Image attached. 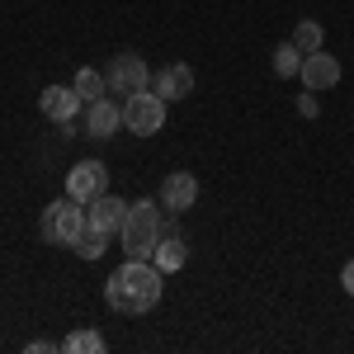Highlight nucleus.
I'll list each match as a JSON object with an SVG mask.
<instances>
[{"label":"nucleus","mask_w":354,"mask_h":354,"mask_svg":"<svg viewBox=\"0 0 354 354\" xmlns=\"http://www.w3.org/2000/svg\"><path fill=\"white\" fill-rule=\"evenodd\" d=\"M161 203H165V213H189L194 203H198V180H194L189 170H175V175H165Z\"/></svg>","instance_id":"obj_10"},{"label":"nucleus","mask_w":354,"mask_h":354,"mask_svg":"<svg viewBox=\"0 0 354 354\" xmlns=\"http://www.w3.org/2000/svg\"><path fill=\"white\" fill-rule=\"evenodd\" d=\"M85 203H76L71 194L66 198H57V203H48L43 208V241H53V245H76L81 241V232H85Z\"/></svg>","instance_id":"obj_3"},{"label":"nucleus","mask_w":354,"mask_h":354,"mask_svg":"<svg viewBox=\"0 0 354 354\" xmlns=\"http://www.w3.org/2000/svg\"><path fill=\"white\" fill-rule=\"evenodd\" d=\"M298 76H302L307 90H335V85H340V62L330 53H307Z\"/></svg>","instance_id":"obj_12"},{"label":"nucleus","mask_w":354,"mask_h":354,"mask_svg":"<svg viewBox=\"0 0 354 354\" xmlns=\"http://www.w3.org/2000/svg\"><path fill=\"white\" fill-rule=\"evenodd\" d=\"M151 90L161 95L165 104H175V100H185L194 90V71L185 66V62H170V66H161V71H151Z\"/></svg>","instance_id":"obj_11"},{"label":"nucleus","mask_w":354,"mask_h":354,"mask_svg":"<svg viewBox=\"0 0 354 354\" xmlns=\"http://www.w3.org/2000/svg\"><path fill=\"white\" fill-rule=\"evenodd\" d=\"M62 350L66 354H104V335L90 330V326H81V330H71V335L62 340Z\"/></svg>","instance_id":"obj_16"},{"label":"nucleus","mask_w":354,"mask_h":354,"mask_svg":"<svg viewBox=\"0 0 354 354\" xmlns=\"http://www.w3.org/2000/svg\"><path fill=\"white\" fill-rule=\"evenodd\" d=\"M85 218H90V227H100V232H109V236H118V227H123V218H128V198H113V194H100L95 203H85Z\"/></svg>","instance_id":"obj_13"},{"label":"nucleus","mask_w":354,"mask_h":354,"mask_svg":"<svg viewBox=\"0 0 354 354\" xmlns=\"http://www.w3.org/2000/svg\"><path fill=\"white\" fill-rule=\"evenodd\" d=\"M104 81H109V95H137V90H151V66L142 62L137 53H118L104 66Z\"/></svg>","instance_id":"obj_5"},{"label":"nucleus","mask_w":354,"mask_h":354,"mask_svg":"<svg viewBox=\"0 0 354 354\" xmlns=\"http://www.w3.org/2000/svg\"><path fill=\"white\" fill-rule=\"evenodd\" d=\"M298 109L307 113V118H312V113H317V95H302V100H298Z\"/></svg>","instance_id":"obj_20"},{"label":"nucleus","mask_w":354,"mask_h":354,"mask_svg":"<svg viewBox=\"0 0 354 354\" xmlns=\"http://www.w3.org/2000/svg\"><path fill=\"white\" fill-rule=\"evenodd\" d=\"M288 43H293L302 57H307V53H322V43H326V28L317 24V19H302V24L293 28V38H288Z\"/></svg>","instance_id":"obj_14"},{"label":"nucleus","mask_w":354,"mask_h":354,"mask_svg":"<svg viewBox=\"0 0 354 354\" xmlns=\"http://www.w3.org/2000/svg\"><path fill=\"white\" fill-rule=\"evenodd\" d=\"M274 71H279V76H298L302 71V53L293 43H279V48H274Z\"/></svg>","instance_id":"obj_18"},{"label":"nucleus","mask_w":354,"mask_h":354,"mask_svg":"<svg viewBox=\"0 0 354 354\" xmlns=\"http://www.w3.org/2000/svg\"><path fill=\"white\" fill-rule=\"evenodd\" d=\"M161 232H165L161 198H133V203H128V218L118 227V245H123L128 260H151Z\"/></svg>","instance_id":"obj_2"},{"label":"nucleus","mask_w":354,"mask_h":354,"mask_svg":"<svg viewBox=\"0 0 354 354\" xmlns=\"http://www.w3.org/2000/svg\"><path fill=\"white\" fill-rule=\"evenodd\" d=\"M123 128V104L113 100V95H100V100H90V109H85V133L90 137H113Z\"/></svg>","instance_id":"obj_8"},{"label":"nucleus","mask_w":354,"mask_h":354,"mask_svg":"<svg viewBox=\"0 0 354 354\" xmlns=\"http://www.w3.org/2000/svg\"><path fill=\"white\" fill-rule=\"evenodd\" d=\"M71 250H76V255H81V260H100V255H104V250H109V232H100V227H90V222H85L81 241L71 245Z\"/></svg>","instance_id":"obj_17"},{"label":"nucleus","mask_w":354,"mask_h":354,"mask_svg":"<svg viewBox=\"0 0 354 354\" xmlns=\"http://www.w3.org/2000/svg\"><path fill=\"white\" fill-rule=\"evenodd\" d=\"M123 128L133 137H156L165 128V100L156 90H137L123 100Z\"/></svg>","instance_id":"obj_4"},{"label":"nucleus","mask_w":354,"mask_h":354,"mask_svg":"<svg viewBox=\"0 0 354 354\" xmlns=\"http://www.w3.org/2000/svg\"><path fill=\"white\" fill-rule=\"evenodd\" d=\"M151 265H156L161 274H175V270L189 265V241H185L180 227H165L161 232V241H156V250H151Z\"/></svg>","instance_id":"obj_9"},{"label":"nucleus","mask_w":354,"mask_h":354,"mask_svg":"<svg viewBox=\"0 0 354 354\" xmlns=\"http://www.w3.org/2000/svg\"><path fill=\"white\" fill-rule=\"evenodd\" d=\"M165 293V274L151 265V260H128L123 255V265L109 274V283H104V298H109L113 312H123V317H147V312H156V302Z\"/></svg>","instance_id":"obj_1"},{"label":"nucleus","mask_w":354,"mask_h":354,"mask_svg":"<svg viewBox=\"0 0 354 354\" xmlns=\"http://www.w3.org/2000/svg\"><path fill=\"white\" fill-rule=\"evenodd\" d=\"M66 194L76 203H95L100 194H109V165L104 161H76L66 170Z\"/></svg>","instance_id":"obj_6"},{"label":"nucleus","mask_w":354,"mask_h":354,"mask_svg":"<svg viewBox=\"0 0 354 354\" xmlns=\"http://www.w3.org/2000/svg\"><path fill=\"white\" fill-rule=\"evenodd\" d=\"M71 85H76V95H81L85 104H90V100H100V95H109V81H104V71H95V66H81Z\"/></svg>","instance_id":"obj_15"},{"label":"nucleus","mask_w":354,"mask_h":354,"mask_svg":"<svg viewBox=\"0 0 354 354\" xmlns=\"http://www.w3.org/2000/svg\"><path fill=\"white\" fill-rule=\"evenodd\" d=\"M81 104L85 100L76 95V85H48L38 95V109H43V118H53V123H76Z\"/></svg>","instance_id":"obj_7"},{"label":"nucleus","mask_w":354,"mask_h":354,"mask_svg":"<svg viewBox=\"0 0 354 354\" xmlns=\"http://www.w3.org/2000/svg\"><path fill=\"white\" fill-rule=\"evenodd\" d=\"M340 288H345V293H350V298H354V260H350V265H345V270H340Z\"/></svg>","instance_id":"obj_19"}]
</instances>
